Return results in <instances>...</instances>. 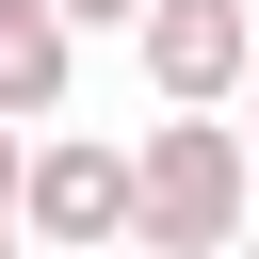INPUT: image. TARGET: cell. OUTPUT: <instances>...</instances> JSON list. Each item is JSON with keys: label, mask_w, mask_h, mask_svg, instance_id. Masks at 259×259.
Masks as SVG:
<instances>
[{"label": "cell", "mask_w": 259, "mask_h": 259, "mask_svg": "<svg viewBox=\"0 0 259 259\" xmlns=\"http://www.w3.org/2000/svg\"><path fill=\"white\" fill-rule=\"evenodd\" d=\"M243 227H259V178H243V130L227 113L130 130V243L113 259H227Z\"/></svg>", "instance_id": "cell-1"}, {"label": "cell", "mask_w": 259, "mask_h": 259, "mask_svg": "<svg viewBox=\"0 0 259 259\" xmlns=\"http://www.w3.org/2000/svg\"><path fill=\"white\" fill-rule=\"evenodd\" d=\"M16 243L32 259H113L130 243V130H32L16 146Z\"/></svg>", "instance_id": "cell-2"}, {"label": "cell", "mask_w": 259, "mask_h": 259, "mask_svg": "<svg viewBox=\"0 0 259 259\" xmlns=\"http://www.w3.org/2000/svg\"><path fill=\"white\" fill-rule=\"evenodd\" d=\"M130 65H146L162 113H227L243 65H259V0H146L130 16Z\"/></svg>", "instance_id": "cell-3"}, {"label": "cell", "mask_w": 259, "mask_h": 259, "mask_svg": "<svg viewBox=\"0 0 259 259\" xmlns=\"http://www.w3.org/2000/svg\"><path fill=\"white\" fill-rule=\"evenodd\" d=\"M49 16H65V32H130L146 0H49Z\"/></svg>", "instance_id": "cell-4"}, {"label": "cell", "mask_w": 259, "mask_h": 259, "mask_svg": "<svg viewBox=\"0 0 259 259\" xmlns=\"http://www.w3.org/2000/svg\"><path fill=\"white\" fill-rule=\"evenodd\" d=\"M227 130H243V178H259V65H243V97H227Z\"/></svg>", "instance_id": "cell-5"}, {"label": "cell", "mask_w": 259, "mask_h": 259, "mask_svg": "<svg viewBox=\"0 0 259 259\" xmlns=\"http://www.w3.org/2000/svg\"><path fill=\"white\" fill-rule=\"evenodd\" d=\"M16 146H32V130H0V227H16Z\"/></svg>", "instance_id": "cell-6"}, {"label": "cell", "mask_w": 259, "mask_h": 259, "mask_svg": "<svg viewBox=\"0 0 259 259\" xmlns=\"http://www.w3.org/2000/svg\"><path fill=\"white\" fill-rule=\"evenodd\" d=\"M0 259H32V243H16V227H0Z\"/></svg>", "instance_id": "cell-7"}, {"label": "cell", "mask_w": 259, "mask_h": 259, "mask_svg": "<svg viewBox=\"0 0 259 259\" xmlns=\"http://www.w3.org/2000/svg\"><path fill=\"white\" fill-rule=\"evenodd\" d=\"M227 259H259V227H243V243H227Z\"/></svg>", "instance_id": "cell-8"}]
</instances>
